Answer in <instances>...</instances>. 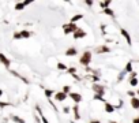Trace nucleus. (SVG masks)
<instances>
[{
	"instance_id": "nucleus-1",
	"label": "nucleus",
	"mask_w": 139,
	"mask_h": 123,
	"mask_svg": "<svg viewBox=\"0 0 139 123\" xmlns=\"http://www.w3.org/2000/svg\"><path fill=\"white\" fill-rule=\"evenodd\" d=\"M92 59H93V53L90 51H85L83 53H82V56H80L79 63L82 66H85V67H89V64L92 63Z\"/></svg>"
},
{
	"instance_id": "nucleus-2",
	"label": "nucleus",
	"mask_w": 139,
	"mask_h": 123,
	"mask_svg": "<svg viewBox=\"0 0 139 123\" xmlns=\"http://www.w3.org/2000/svg\"><path fill=\"white\" fill-rule=\"evenodd\" d=\"M63 30H64V34H74V33L78 30V28H76L75 23L68 22V23H64L63 25Z\"/></svg>"
},
{
	"instance_id": "nucleus-3",
	"label": "nucleus",
	"mask_w": 139,
	"mask_h": 123,
	"mask_svg": "<svg viewBox=\"0 0 139 123\" xmlns=\"http://www.w3.org/2000/svg\"><path fill=\"white\" fill-rule=\"evenodd\" d=\"M92 89L94 90V94H100V96H104L105 94V88L100 84H93Z\"/></svg>"
},
{
	"instance_id": "nucleus-4",
	"label": "nucleus",
	"mask_w": 139,
	"mask_h": 123,
	"mask_svg": "<svg viewBox=\"0 0 139 123\" xmlns=\"http://www.w3.org/2000/svg\"><path fill=\"white\" fill-rule=\"evenodd\" d=\"M68 97L71 98V100L75 103V104H79L82 100H83V97H82V94L80 93H76V92H71L70 94H68Z\"/></svg>"
},
{
	"instance_id": "nucleus-5",
	"label": "nucleus",
	"mask_w": 139,
	"mask_h": 123,
	"mask_svg": "<svg viewBox=\"0 0 139 123\" xmlns=\"http://www.w3.org/2000/svg\"><path fill=\"white\" fill-rule=\"evenodd\" d=\"M0 63H2L4 67H7V69H10V64H11V60L8 59V57L4 55V53H2L0 52Z\"/></svg>"
},
{
	"instance_id": "nucleus-6",
	"label": "nucleus",
	"mask_w": 139,
	"mask_h": 123,
	"mask_svg": "<svg viewBox=\"0 0 139 123\" xmlns=\"http://www.w3.org/2000/svg\"><path fill=\"white\" fill-rule=\"evenodd\" d=\"M87 36V33L83 30V29H78L75 33H74V34H72V37L74 38H75V40H79V38H85Z\"/></svg>"
},
{
	"instance_id": "nucleus-7",
	"label": "nucleus",
	"mask_w": 139,
	"mask_h": 123,
	"mask_svg": "<svg viewBox=\"0 0 139 123\" xmlns=\"http://www.w3.org/2000/svg\"><path fill=\"white\" fill-rule=\"evenodd\" d=\"M55 100L56 101H65V98H68V94H65V93H63V92H56L55 94Z\"/></svg>"
},
{
	"instance_id": "nucleus-8",
	"label": "nucleus",
	"mask_w": 139,
	"mask_h": 123,
	"mask_svg": "<svg viewBox=\"0 0 139 123\" xmlns=\"http://www.w3.org/2000/svg\"><path fill=\"white\" fill-rule=\"evenodd\" d=\"M71 111L74 112V119L75 120H80V113H79V105L74 104V107H71Z\"/></svg>"
},
{
	"instance_id": "nucleus-9",
	"label": "nucleus",
	"mask_w": 139,
	"mask_h": 123,
	"mask_svg": "<svg viewBox=\"0 0 139 123\" xmlns=\"http://www.w3.org/2000/svg\"><path fill=\"white\" fill-rule=\"evenodd\" d=\"M120 34L126 38V41H127V44H128V45H131V44H132V41H131V36H130V33H128L126 29H120Z\"/></svg>"
},
{
	"instance_id": "nucleus-10",
	"label": "nucleus",
	"mask_w": 139,
	"mask_h": 123,
	"mask_svg": "<svg viewBox=\"0 0 139 123\" xmlns=\"http://www.w3.org/2000/svg\"><path fill=\"white\" fill-rule=\"evenodd\" d=\"M29 4H31L30 0H26V2H19V3L15 4V10H16V11H21V10H23L26 6H29Z\"/></svg>"
},
{
	"instance_id": "nucleus-11",
	"label": "nucleus",
	"mask_w": 139,
	"mask_h": 123,
	"mask_svg": "<svg viewBox=\"0 0 139 123\" xmlns=\"http://www.w3.org/2000/svg\"><path fill=\"white\" fill-rule=\"evenodd\" d=\"M95 52L97 53H109L111 52V48L106 47V45H100V47H97Z\"/></svg>"
},
{
	"instance_id": "nucleus-12",
	"label": "nucleus",
	"mask_w": 139,
	"mask_h": 123,
	"mask_svg": "<svg viewBox=\"0 0 139 123\" xmlns=\"http://www.w3.org/2000/svg\"><path fill=\"white\" fill-rule=\"evenodd\" d=\"M76 53H78V49L75 47H70L68 49H65V56H68V57L75 56Z\"/></svg>"
},
{
	"instance_id": "nucleus-13",
	"label": "nucleus",
	"mask_w": 139,
	"mask_h": 123,
	"mask_svg": "<svg viewBox=\"0 0 139 123\" xmlns=\"http://www.w3.org/2000/svg\"><path fill=\"white\" fill-rule=\"evenodd\" d=\"M36 111L40 113V116H41V122H42V123H51V122H49V120L46 119L45 115L42 113V110H41V107H40V105H36Z\"/></svg>"
},
{
	"instance_id": "nucleus-14",
	"label": "nucleus",
	"mask_w": 139,
	"mask_h": 123,
	"mask_svg": "<svg viewBox=\"0 0 139 123\" xmlns=\"http://www.w3.org/2000/svg\"><path fill=\"white\" fill-rule=\"evenodd\" d=\"M131 107H132L134 110H139V98L138 97L131 98Z\"/></svg>"
},
{
	"instance_id": "nucleus-15",
	"label": "nucleus",
	"mask_w": 139,
	"mask_h": 123,
	"mask_svg": "<svg viewBox=\"0 0 139 123\" xmlns=\"http://www.w3.org/2000/svg\"><path fill=\"white\" fill-rule=\"evenodd\" d=\"M105 112H108V113L114 112V105H112L111 103L106 101V103H105Z\"/></svg>"
},
{
	"instance_id": "nucleus-16",
	"label": "nucleus",
	"mask_w": 139,
	"mask_h": 123,
	"mask_svg": "<svg viewBox=\"0 0 139 123\" xmlns=\"http://www.w3.org/2000/svg\"><path fill=\"white\" fill-rule=\"evenodd\" d=\"M44 93H45V96H46V98H48V101L52 98V96L55 94V90H52V89H44Z\"/></svg>"
},
{
	"instance_id": "nucleus-17",
	"label": "nucleus",
	"mask_w": 139,
	"mask_h": 123,
	"mask_svg": "<svg viewBox=\"0 0 139 123\" xmlns=\"http://www.w3.org/2000/svg\"><path fill=\"white\" fill-rule=\"evenodd\" d=\"M10 72L12 74V75H15L16 78H19V79H22V81L25 82V84H29V81H27L26 78H25V77H22V75H21V74H18V72H16V71H14V70H10Z\"/></svg>"
},
{
	"instance_id": "nucleus-18",
	"label": "nucleus",
	"mask_w": 139,
	"mask_h": 123,
	"mask_svg": "<svg viewBox=\"0 0 139 123\" xmlns=\"http://www.w3.org/2000/svg\"><path fill=\"white\" fill-rule=\"evenodd\" d=\"M82 18H83V15H82V14H76V15H74V16H72L70 22H71V23H76V22L80 21Z\"/></svg>"
},
{
	"instance_id": "nucleus-19",
	"label": "nucleus",
	"mask_w": 139,
	"mask_h": 123,
	"mask_svg": "<svg viewBox=\"0 0 139 123\" xmlns=\"http://www.w3.org/2000/svg\"><path fill=\"white\" fill-rule=\"evenodd\" d=\"M19 34H21V38H29L31 36V33L29 30H22V31H19Z\"/></svg>"
},
{
	"instance_id": "nucleus-20",
	"label": "nucleus",
	"mask_w": 139,
	"mask_h": 123,
	"mask_svg": "<svg viewBox=\"0 0 139 123\" xmlns=\"http://www.w3.org/2000/svg\"><path fill=\"white\" fill-rule=\"evenodd\" d=\"M11 120L12 122H15V123H26L22 118H19V116H16V115H11Z\"/></svg>"
},
{
	"instance_id": "nucleus-21",
	"label": "nucleus",
	"mask_w": 139,
	"mask_h": 123,
	"mask_svg": "<svg viewBox=\"0 0 139 123\" xmlns=\"http://www.w3.org/2000/svg\"><path fill=\"white\" fill-rule=\"evenodd\" d=\"M124 71L126 72H132V62H128L127 64H126V69H124Z\"/></svg>"
},
{
	"instance_id": "nucleus-22",
	"label": "nucleus",
	"mask_w": 139,
	"mask_h": 123,
	"mask_svg": "<svg viewBox=\"0 0 139 123\" xmlns=\"http://www.w3.org/2000/svg\"><path fill=\"white\" fill-rule=\"evenodd\" d=\"M93 100H97V101H102V103H106V100L104 98V96H100V94H94V96H93Z\"/></svg>"
},
{
	"instance_id": "nucleus-23",
	"label": "nucleus",
	"mask_w": 139,
	"mask_h": 123,
	"mask_svg": "<svg viewBox=\"0 0 139 123\" xmlns=\"http://www.w3.org/2000/svg\"><path fill=\"white\" fill-rule=\"evenodd\" d=\"M57 69H59L60 71H67V64H64V63H57Z\"/></svg>"
},
{
	"instance_id": "nucleus-24",
	"label": "nucleus",
	"mask_w": 139,
	"mask_h": 123,
	"mask_svg": "<svg viewBox=\"0 0 139 123\" xmlns=\"http://www.w3.org/2000/svg\"><path fill=\"white\" fill-rule=\"evenodd\" d=\"M102 12H104L105 15H109V16H114V12H113V10H111V8H105V10H102Z\"/></svg>"
},
{
	"instance_id": "nucleus-25",
	"label": "nucleus",
	"mask_w": 139,
	"mask_h": 123,
	"mask_svg": "<svg viewBox=\"0 0 139 123\" xmlns=\"http://www.w3.org/2000/svg\"><path fill=\"white\" fill-rule=\"evenodd\" d=\"M109 6H111V2L108 0V2H101L100 3V7L102 8V10H105V8H109Z\"/></svg>"
},
{
	"instance_id": "nucleus-26",
	"label": "nucleus",
	"mask_w": 139,
	"mask_h": 123,
	"mask_svg": "<svg viewBox=\"0 0 139 123\" xmlns=\"http://www.w3.org/2000/svg\"><path fill=\"white\" fill-rule=\"evenodd\" d=\"M61 92L65 93V94H70V93H71V86H68V85L63 86V90H61Z\"/></svg>"
},
{
	"instance_id": "nucleus-27",
	"label": "nucleus",
	"mask_w": 139,
	"mask_h": 123,
	"mask_svg": "<svg viewBox=\"0 0 139 123\" xmlns=\"http://www.w3.org/2000/svg\"><path fill=\"white\" fill-rule=\"evenodd\" d=\"M130 84H131V86H136L138 85V78H130Z\"/></svg>"
},
{
	"instance_id": "nucleus-28",
	"label": "nucleus",
	"mask_w": 139,
	"mask_h": 123,
	"mask_svg": "<svg viewBox=\"0 0 139 123\" xmlns=\"http://www.w3.org/2000/svg\"><path fill=\"white\" fill-rule=\"evenodd\" d=\"M126 74H127V72H126L124 70H123V71L119 74V77H117V81H123V79H124V75H126Z\"/></svg>"
},
{
	"instance_id": "nucleus-29",
	"label": "nucleus",
	"mask_w": 139,
	"mask_h": 123,
	"mask_svg": "<svg viewBox=\"0 0 139 123\" xmlns=\"http://www.w3.org/2000/svg\"><path fill=\"white\" fill-rule=\"evenodd\" d=\"M70 112H71V107H67V105L63 107V113L67 115V113H70Z\"/></svg>"
},
{
	"instance_id": "nucleus-30",
	"label": "nucleus",
	"mask_w": 139,
	"mask_h": 123,
	"mask_svg": "<svg viewBox=\"0 0 139 123\" xmlns=\"http://www.w3.org/2000/svg\"><path fill=\"white\" fill-rule=\"evenodd\" d=\"M67 71H68L70 75H72V74H76V69H75V67H70V69H67Z\"/></svg>"
},
{
	"instance_id": "nucleus-31",
	"label": "nucleus",
	"mask_w": 139,
	"mask_h": 123,
	"mask_svg": "<svg viewBox=\"0 0 139 123\" xmlns=\"http://www.w3.org/2000/svg\"><path fill=\"white\" fill-rule=\"evenodd\" d=\"M11 103H3V101H0V108H6V107H10Z\"/></svg>"
},
{
	"instance_id": "nucleus-32",
	"label": "nucleus",
	"mask_w": 139,
	"mask_h": 123,
	"mask_svg": "<svg viewBox=\"0 0 139 123\" xmlns=\"http://www.w3.org/2000/svg\"><path fill=\"white\" fill-rule=\"evenodd\" d=\"M14 40H21V34H19V31H16V33H14Z\"/></svg>"
},
{
	"instance_id": "nucleus-33",
	"label": "nucleus",
	"mask_w": 139,
	"mask_h": 123,
	"mask_svg": "<svg viewBox=\"0 0 139 123\" xmlns=\"http://www.w3.org/2000/svg\"><path fill=\"white\" fill-rule=\"evenodd\" d=\"M127 94L131 97V98H132V97H135L136 94H135V92H132V90H128V92H127Z\"/></svg>"
},
{
	"instance_id": "nucleus-34",
	"label": "nucleus",
	"mask_w": 139,
	"mask_h": 123,
	"mask_svg": "<svg viewBox=\"0 0 139 123\" xmlns=\"http://www.w3.org/2000/svg\"><path fill=\"white\" fill-rule=\"evenodd\" d=\"M92 79L94 82H98V81H100V75H92Z\"/></svg>"
},
{
	"instance_id": "nucleus-35",
	"label": "nucleus",
	"mask_w": 139,
	"mask_h": 123,
	"mask_svg": "<svg viewBox=\"0 0 139 123\" xmlns=\"http://www.w3.org/2000/svg\"><path fill=\"white\" fill-rule=\"evenodd\" d=\"M71 77H72L74 79H76V81H80V77H78V75H76V74H72V75H71Z\"/></svg>"
},
{
	"instance_id": "nucleus-36",
	"label": "nucleus",
	"mask_w": 139,
	"mask_h": 123,
	"mask_svg": "<svg viewBox=\"0 0 139 123\" xmlns=\"http://www.w3.org/2000/svg\"><path fill=\"white\" fill-rule=\"evenodd\" d=\"M85 3H86L87 6H90V7H92V6H93V2H92V0H89V2H87V0H86V2H85Z\"/></svg>"
},
{
	"instance_id": "nucleus-37",
	"label": "nucleus",
	"mask_w": 139,
	"mask_h": 123,
	"mask_svg": "<svg viewBox=\"0 0 139 123\" xmlns=\"http://www.w3.org/2000/svg\"><path fill=\"white\" fill-rule=\"evenodd\" d=\"M132 123H139V116H136V118L132 120Z\"/></svg>"
},
{
	"instance_id": "nucleus-38",
	"label": "nucleus",
	"mask_w": 139,
	"mask_h": 123,
	"mask_svg": "<svg viewBox=\"0 0 139 123\" xmlns=\"http://www.w3.org/2000/svg\"><path fill=\"white\" fill-rule=\"evenodd\" d=\"M89 123H101V122H100V120H90Z\"/></svg>"
},
{
	"instance_id": "nucleus-39",
	"label": "nucleus",
	"mask_w": 139,
	"mask_h": 123,
	"mask_svg": "<svg viewBox=\"0 0 139 123\" xmlns=\"http://www.w3.org/2000/svg\"><path fill=\"white\" fill-rule=\"evenodd\" d=\"M2 96H3V90L0 89V98H2Z\"/></svg>"
},
{
	"instance_id": "nucleus-40",
	"label": "nucleus",
	"mask_w": 139,
	"mask_h": 123,
	"mask_svg": "<svg viewBox=\"0 0 139 123\" xmlns=\"http://www.w3.org/2000/svg\"><path fill=\"white\" fill-rule=\"evenodd\" d=\"M109 123H117V122H114V120H111V122H109Z\"/></svg>"
},
{
	"instance_id": "nucleus-41",
	"label": "nucleus",
	"mask_w": 139,
	"mask_h": 123,
	"mask_svg": "<svg viewBox=\"0 0 139 123\" xmlns=\"http://www.w3.org/2000/svg\"><path fill=\"white\" fill-rule=\"evenodd\" d=\"M71 123H76V122H74V120H72V122H71Z\"/></svg>"
},
{
	"instance_id": "nucleus-42",
	"label": "nucleus",
	"mask_w": 139,
	"mask_h": 123,
	"mask_svg": "<svg viewBox=\"0 0 139 123\" xmlns=\"http://www.w3.org/2000/svg\"><path fill=\"white\" fill-rule=\"evenodd\" d=\"M136 93H138V94H139V90H138V92H136Z\"/></svg>"
}]
</instances>
